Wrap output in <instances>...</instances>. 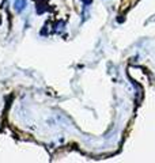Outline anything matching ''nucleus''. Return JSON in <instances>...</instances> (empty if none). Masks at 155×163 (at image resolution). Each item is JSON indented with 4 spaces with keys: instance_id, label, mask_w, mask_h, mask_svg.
<instances>
[{
    "instance_id": "obj_1",
    "label": "nucleus",
    "mask_w": 155,
    "mask_h": 163,
    "mask_svg": "<svg viewBox=\"0 0 155 163\" xmlns=\"http://www.w3.org/2000/svg\"><path fill=\"white\" fill-rule=\"evenodd\" d=\"M26 6H27L26 0H15L14 2V8L16 12H22L26 8Z\"/></svg>"
}]
</instances>
